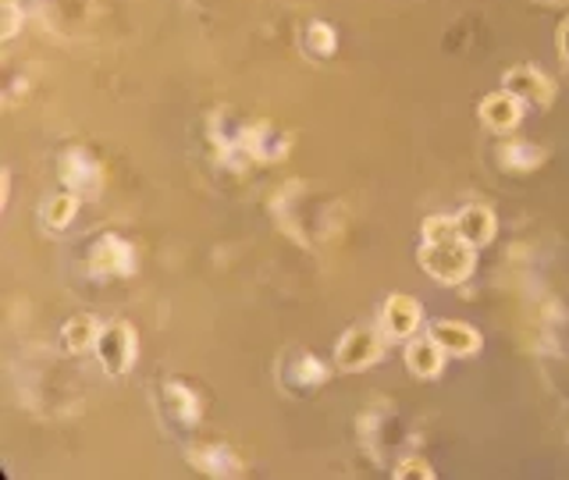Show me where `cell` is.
Masks as SVG:
<instances>
[{"instance_id":"cell-1","label":"cell","mask_w":569,"mask_h":480,"mask_svg":"<svg viewBox=\"0 0 569 480\" xmlns=\"http://www.w3.org/2000/svg\"><path fill=\"white\" fill-rule=\"evenodd\" d=\"M420 267L427 278H435L438 284H462L473 274V246L456 239L441 242H423L420 246Z\"/></svg>"},{"instance_id":"cell-2","label":"cell","mask_w":569,"mask_h":480,"mask_svg":"<svg viewBox=\"0 0 569 480\" xmlns=\"http://www.w3.org/2000/svg\"><path fill=\"white\" fill-rule=\"evenodd\" d=\"M385 352V331H378L373 324H356L349 328L335 346V363L346 373H360L370 363H378Z\"/></svg>"},{"instance_id":"cell-3","label":"cell","mask_w":569,"mask_h":480,"mask_svg":"<svg viewBox=\"0 0 569 480\" xmlns=\"http://www.w3.org/2000/svg\"><path fill=\"white\" fill-rule=\"evenodd\" d=\"M93 352L107 373H124L136 363V331L124 320H111L100 328Z\"/></svg>"},{"instance_id":"cell-4","label":"cell","mask_w":569,"mask_h":480,"mask_svg":"<svg viewBox=\"0 0 569 480\" xmlns=\"http://www.w3.org/2000/svg\"><path fill=\"white\" fill-rule=\"evenodd\" d=\"M502 89H509V93L520 100L523 107H551V100H556V82H551L541 68L533 64H512L506 76H502Z\"/></svg>"},{"instance_id":"cell-5","label":"cell","mask_w":569,"mask_h":480,"mask_svg":"<svg viewBox=\"0 0 569 480\" xmlns=\"http://www.w3.org/2000/svg\"><path fill=\"white\" fill-rule=\"evenodd\" d=\"M420 320H423V307L413 299V296H388L385 299V307H381V331L388 338H413L417 328H420Z\"/></svg>"},{"instance_id":"cell-6","label":"cell","mask_w":569,"mask_h":480,"mask_svg":"<svg viewBox=\"0 0 569 480\" xmlns=\"http://www.w3.org/2000/svg\"><path fill=\"white\" fill-rule=\"evenodd\" d=\"M480 121L488 124L491 132H512L516 124L523 121V103L516 100L509 89H498L480 100Z\"/></svg>"},{"instance_id":"cell-7","label":"cell","mask_w":569,"mask_h":480,"mask_svg":"<svg viewBox=\"0 0 569 480\" xmlns=\"http://www.w3.org/2000/svg\"><path fill=\"white\" fill-rule=\"evenodd\" d=\"M456 228H459V239L470 242L473 249H485L495 231H498V221H495V210L485 207V203H470L456 213Z\"/></svg>"},{"instance_id":"cell-8","label":"cell","mask_w":569,"mask_h":480,"mask_svg":"<svg viewBox=\"0 0 569 480\" xmlns=\"http://www.w3.org/2000/svg\"><path fill=\"white\" fill-rule=\"evenodd\" d=\"M231 147L246 150L257 160H278L289 153V132H278L274 124H257V129H246Z\"/></svg>"},{"instance_id":"cell-9","label":"cell","mask_w":569,"mask_h":480,"mask_svg":"<svg viewBox=\"0 0 569 480\" xmlns=\"http://www.w3.org/2000/svg\"><path fill=\"white\" fill-rule=\"evenodd\" d=\"M406 370L413 373V378H420V381H435L438 373L445 370V349L435 342L431 334L409 338V346H406Z\"/></svg>"},{"instance_id":"cell-10","label":"cell","mask_w":569,"mask_h":480,"mask_svg":"<svg viewBox=\"0 0 569 480\" xmlns=\"http://www.w3.org/2000/svg\"><path fill=\"white\" fill-rule=\"evenodd\" d=\"M427 334L445 349V356H473L480 349V331L470 328L467 320H438Z\"/></svg>"},{"instance_id":"cell-11","label":"cell","mask_w":569,"mask_h":480,"mask_svg":"<svg viewBox=\"0 0 569 480\" xmlns=\"http://www.w3.org/2000/svg\"><path fill=\"white\" fill-rule=\"evenodd\" d=\"M89 267H93L97 274H129L136 260H132V246L118 239V236H107L97 242L93 257H89Z\"/></svg>"},{"instance_id":"cell-12","label":"cell","mask_w":569,"mask_h":480,"mask_svg":"<svg viewBox=\"0 0 569 480\" xmlns=\"http://www.w3.org/2000/svg\"><path fill=\"white\" fill-rule=\"evenodd\" d=\"M548 160V150L538 147V142H527V139H516V142H502L498 147V164L512 174H530L538 171Z\"/></svg>"},{"instance_id":"cell-13","label":"cell","mask_w":569,"mask_h":480,"mask_svg":"<svg viewBox=\"0 0 569 480\" xmlns=\"http://www.w3.org/2000/svg\"><path fill=\"white\" fill-rule=\"evenodd\" d=\"M281 381L289 384V388H296V391H307V388L325 384L328 381V370H325V363L317 360V356L296 352L292 360H289V367L281 370Z\"/></svg>"},{"instance_id":"cell-14","label":"cell","mask_w":569,"mask_h":480,"mask_svg":"<svg viewBox=\"0 0 569 480\" xmlns=\"http://www.w3.org/2000/svg\"><path fill=\"white\" fill-rule=\"evenodd\" d=\"M64 182L76 189V192L93 196L100 189V171H97V164L82 150H71L64 157Z\"/></svg>"},{"instance_id":"cell-15","label":"cell","mask_w":569,"mask_h":480,"mask_svg":"<svg viewBox=\"0 0 569 480\" xmlns=\"http://www.w3.org/2000/svg\"><path fill=\"white\" fill-rule=\"evenodd\" d=\"M97 334H100V324L89 313H76V317H68L64 320V328H61V342L68 352H86V349H93L97 346Z\"/></svg>"},{"instance_id":"cell-16","label":"cell","mask_w":569,"mask_h":480,"mask_svg":"<svg viewBox=\"0 0 569 480\" xmlns=\"http://www.w3.org/2000/svg\"><path fill=\"white\" fill-rule=\"evenodd\" d=\"M76 210H79V196H76V192H61V196H50L40 218H43V224H47L50 231H61V228L71 224V218H76Z\"/></svg>"},{"instance_id":"cell-17","label":"cell","mask_w":569,"mask_h":480,"mask_svg":"<svg viewBox=\"0 0 569 480\" xmlns=\"http://www.w3.org/2000/svg\"><path fill=\"white\" fill-rule=\"evenodd\" d=\"M302 50L310 53V58H331L335 47H338V36L328 22H310L307 29H302Z\"/></svg>"},{"instance_id":"cell-18","label":"cell","mask_w":569,"mask_h":480,"mask_svg":"<svg viewBox=\"0 0 569 480\" xmlns=\"http://www.w3.org/2000/svg\"><path fill=\"white\" fill-rule=\"evenodd\" d=\"M168 406H171V413L182 423H196V420L203 417L200 399H196L186 384H168Z\"/></svg>"},{"instance_id":"cell-19","label":"cell","mask_w":569,"mask_h":480,"mask_svg":"<svg viewBox=\"0 0 569 480\" xmlns=\"http://www.w3.org/2000/svg\"><path fill=\"white\" fill-rule=\"evenodd\" d=\"M192 456H196V467L207 470V473L224 477V473H236L239 470L236 467V456H231L228 449H221V444H210V449H196Z\"/></svg>"},{"instance_id":"cell-20","label":"cell","mask_w":569,"mask_h":480,"mask_svg":"<svg viewBox=\"0 0 569 480\" xmlns=\"http://www.w3.org/2000/svg\"><path fill=\"white\" fill-rule=\"evenodd\" d=\"M459 228L456 218H445V213H435V218L423 221V242H441V239H456Z\"/></svg>"},{"instance_id":"cell-21","label":"cell","mask_w":569,"mask_h":480,"mask_svg":"<svg viewBox=\"0 0 569 480\" xmlns=\"http://www.w3.org/2000/svg\"><path fill=\"white\" fill-rule=\"evenodd\" d=\"M396 477H399V480H406V477H423V480H431L435 470H431V462H423V459H417V456H409V459H402L399 467H396Z\"/></svg>"},{"instance_id":"cell-22","label":"cell","mask_w":569,"mask_h":480,"mask_svg":"<svg viewBox=\"0 0 569 480\" xmlns=\"http://www.w3.org/2000/svg\"><path fill=\"white\" fill-rule=\"evenodd\" d=\"M0 18H4V22H0V36L11 40V36L18 32V22H22V14H18L14 0H4V4H0Z\"/></svg>"},{"instance_id":"cell-23","label":"cell","mask_w":569,"mask_h":480,"mask_svg":"<svg viewBox=\"0 0 569 480\" xmlns=\"http://www.w3.org/2000/svg\"><path fill=\"white\" fill-rule=\"evenodd\" d=\"M556 47H559V58H562V64L569 68V18L559 26V36H556Z\"/></svg>"}]
</instances>
